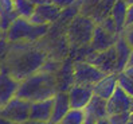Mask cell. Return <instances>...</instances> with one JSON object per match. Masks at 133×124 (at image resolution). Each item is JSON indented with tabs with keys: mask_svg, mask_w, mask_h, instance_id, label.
<instances>
[{
	"mask_svg": "<svg viewBox=\"0 0 133 124\" xmlns=\"http://www.w3.org/2000/svg\"><path fill=\"white\" fill-rule=\"evenodd\" d=\"M2 109H3V105H0V115H2Z\"/></svg>",
	"mask_w": 133,
	"mask_h": 124,
	"instance_id": "40",
	"label": "cell"
},
{
	"mask_svg": "<svg viewBox=\"0 0 133 124\" xmlns=\"http://www.w3.org/2000/svg\"><path fill=\"white\" fill-rule=\"evenodd\" d=\"M118 86V78L117 73H109L104 76L97 84L93 85V92L96 96H99L105 100H109Z\"/></svg>",
	"mask_w": 133,
	"mask_h": 124,
	"instance_id": "14",
	"label": "cell"
},
{
	"mask_svg": "<svg viewBox=\"0 0 133 124\" xmlns=\"http://www.w3.org/2000/svg\"><path fill=\"white\" fill-rule=\"evenodd\" d=\"M132 26H133V4H129L127 12V28Z\"/></svg>",
	"mask_w": 133,
	"mask_h": 124,
	"instance_id": "30",
	"label": "cell"
},
{
	"mask_svg": "<svg viewBox=\"0 0 133 124\" xmlns=\"http://www.w3.org/2000/svg\"><path fill=\"white\" fill-rule=\"evenodd\" d=\"M127 12H128V4L125 3V0H117L110 11V16L116 22L118 34H122L127 28Z\"/></svg>",
	"mask_w": 133,
	"mask_h": 124,
	"instance_id": "19",
	"label": "cell"
},
{
	"mask_svg": "<svg viewBox=\"0 0 133 124\" xmlns=\"http://www.w3.org/2000/svg\"><path fill=\"white\" fill-rule=\"evenodd\" d=\"M30 111H31V101L30 100L15 96L5 105H3L2 115L19 124L22 121H26L30 119Z\"/></svg>",
	"mask_w": 133,
	"mask_h": 124,
	"instance_id": "6",
	"label": "cell"
},
{
	"mask_svg": "<svg viewBox=\"0 0 133 124\" xmlns=\"http://www.w3.org/2000/svg\"><path fill=\"white\" fill-rule=\"evenodd\" d=\"M16 49V57L12 61V64H5L4 67L8 70L15 78L23 81L28 76L41 70L42 65L46 62L44 53L39 50H28V45L26 42H10Z\"/></svg>",
	"mask_w": 133,
	"mask_h": 124,
	"instance_id": "1",
	"label": "cell"
},
{
	"mask_svg": "<svg viewBox=\"0 0 133 124\" xmlns=\"http://www.w3.org/2000/svg\"><path fill=\"white\" fill-rule=\"evenodd\" d=\"M122 34H124V36H125V39L128 41V43L130 45V47L133 49V26L125 28V31H124Z\"/></svg>",
	"mask_w": 133,
	"mask_h": 124,
	"instance_id": "29",
	"label": "cell"
},
{
	"mask_svg": "<svg viewBox=\"0 0 133 124\" xmlns=\"http://www.w3.org/2000/svg\"><path fill=\"white\" fill-rule=\"evenodd\" d=\"M117 36L118 35L109 34L101 24H97L94 28V34H93V39H91L93 51H104V50L110 49L112 46H114Z\"/></svg>",
	"mask_w": 133,
	"mask_h": 124,
	"instance_id": "15",
	"label": "cell"
},
{
	"mask_svg": "<svg viewBox=\"0 0 133 124\" xmlns=\"http://www.w3.org/2000/svg\"><path fill=\"white\" fill-rule=\"evenodd\" d=\"M108 120L110 124H128L130 120V111L129 112H121V113H114L109 115Z\"/></svg>",
	"mask_w": 133,
	"mask_h": 124,
	"instance_id": "24",
	"label": "cell"
},
{
	"mask_svg": "<svg viewBox=\"0 0 133 124\" xmlns=\"http://www.w3.org/2000/svg\"><path fill=\"white\" fill-rule=\"evenodd\" d=\"M0 124H18V123L8 119V117H5V116H3V115H0Z\"/></svg>",
	"mask_w": 133,
	"mask_h": 124,
	"instance_id": "31",
	"label": "cell"
},
{
	"mask_svg": "<svg viewBox=\"0 0 133 124\" xmlns=\"http://www.w3.org/2000/svg\"><path fill=\"white\" fill-rule=\"evenodd\" d=\"M101 26H102L109 34H112V35H120L118 34V30H117V26H116V22L113 20V18L109 15V16H106L102 22L99 23Z\"/></svg>",
	"mask_w": 133,
	"mask_h": 124,
	"instance_id": "25",
	"label": "cell"
},
{
	"mask_svg": "<svg viewBox=\"0 0 133 124\" xmlns=\"http://www.w3.org/2000/svg\"><path fill=\"white\" fill-rule=\"evenodd\" d=\"M96 121H97V120H94L93 117H90V116L86 115V119H85V123H83V124H96Z\"/></svg>",
	"mask_w": 133,
	"mask_h": 124,
	"instance_id": "34",
	"label": "cell"
},
{
	"mask_svg": "<svg viewBox=\"0 0 133 124\" xmlns=\"http://www.w3.org/2000/svg\"><path fill=\"white\" fill-rule=\"evenodd\" d=\"M49 30V24H34L26 18H16L7 31L8 42H35Z\"/></svg>",
	"mask_w": 133,
	"mask_h": 124,
	"instance_id": "3",
	"label": "cell"
},
{
	"mask_svg": "<svg viewBox=\"0 0 133 124\" xmlns=\"http://www.w3.org/2000/svg\"><path fill=\"white\" fill-rule=\"evenodd\" d=\"M14 7L19 16L26 19H30L36 10V7L30 0H14Z\"/></svg>",
	"mask_w": 133,
	"mask_h": 124,
	"instance_id": "21",
	"label": "cell"
},
{
	"mask_svg": "<svg viewBox=\"0 0 133 124\" xmlns=\"http://www.w3.org/2000/svg\"><path fill=\"white\" fill-rule=\"evenodd\" d=\"M128 124H133V120H129V121H128Z\"/></svg>",
	"mask_w": 133,
	"mask_h": 124,
	"instance_id": "41",
	"label": "cell"
},
{
	"mask_svg": "<svg viewBox=\"0 0 133 124\" xmlns=\"http://www.w3.org/2000/svg\"><path fill=\"white\" fill-rule=\"evenodd\" d=\"M96 26V22L89 18L88 15H78L73 19L71 24H70L69 38L78 45L91 43Z\"/></svg>",
	"mask_w": 133,
	"mask_h": 124,
	"instance_id": "4",
	"label": "cell"
},
{
	"mask_svg": "<svg viewBox=\"0 0 133 124\" xmlns=\"http://www.w3.org/2000/svg\"><path fill=\"white\" fill-rule=\"evenodd\" d=\"M52 107H54V97L39 100V101L31 103V111H30V119L50 123L52 116Z\"/></svg>",
	"mask_w": 133,
	"mask_h": 124,
	"instance_id": "12",
	"label": "cell"
},
{
	"mask_svg": "<svg viewBox=\"0 0 133 124\" xmlns=\"http://www.w3.org/2000/svg\"><path fill=\"white\" fill-rule=\"evenodd\" d=\"M130 112H133V104H132V108H130Z\"/></svg>",
	"mask_w": 133,
	"mask_h": 124,
	"instance_id": "42",
	"label": "cell"
},
{
	"mask_svg": "<svg viewBox=\"0 0 133 124\" xmlns=\"http://www.w3.org/2000/svg\"><path fill=\"white\" fill-rule=\"evenodd\" d=\"M74 84H82V85H94L97 84L104 76H106L105 72H102L99 67L90 62H78L74 65Z\"/></svg>",
	"mask_w": 133,
	"mask_h": 124,
	"instance_id": "5",
	"label": "cell"
},
{
	"mask_svg": "<svg viewBox=\"0 0 133 124\" xmlns=\"http://www.w3.org/2000/svg\"><path fill=\"white\" fill-rule=\"evenodd\" d=\"M86 119V112L85 109H77V108H71L67 115L65 116L59 124H83Z\"/></svg>",
	"mask_w": 133,
	"mask_h": 124,
	"instance_id": "22",
	"label": "cell"
},
{
	"mask_svg": "<svg viewBox=\"0 0 133 124\" xmlns=\"http://www.w3.org/2000/svg\"><path fill=\"white\" fill-rule=\"evenodd\" d=\"M77 2L78 0H51V3L55 4L57 7H59L61 10H65V8H67V7L75 4Z\"/></svg>",
	"mask_w": 133,
	"mask_h": 124,
	"instance_id": "28",
	"label": "cell"
},
{
	"mask_svg": "<svg viewBox=\"0 0 133 124\" xmlns=\"http://www.w3.org/2000/svg\"><path fill=\"white\" fill-rule=\"evenodd\" d=\"M85 112L88 116L93 117L94 120L105 119L109 116L108 113V100L99 97V96H93L88 107L85 108Z\"/></svg>",
	"mask_w": 133,
	"mask_h": 124,
	"instance_id": "17",
	"label": "cell"
},
{
	"mask_svg": "<svg viewBox=\"0 0 133 124\" xmlns=\"http://www.w3.org/2000/svg\"><path fill=\"white\" fill-rule=\"evenodd\" d=\"M133 104V97H130L122 88L117 86L112 97L108 100V113H121V112H129Z\"/></svg>",
	"mask_w": 133,
	"mask_h": 124,
	"instance_id": "10",
	"label": "cell"
},
{
	"mask_svg": "<svg viewBox=\"0 0 133 124\" xmlns=\"http://www.w3.org/2000/svg\"><path fill=\"white\" fill-rule=\"evenodd\" d=\"M116 53H117V64H116V73L124 72V69L128 66V59L132 53V47L128 43V41L125 39L124 34H120L117 36V41L114 43Z\"/></svg>",
	"mask_w": 133,
	"mask_h": 124,
	"instance_id": "16",
	"label": "cell"
},
{
	"mask_svg": "<svg viewBox=\"0 0 133 124\" xmlns=\"http://www.w3.org/2000/svg\"><path fill=\"white\" fill-rule=\"evenodd\" d=\"M128 65H133V50H132L130 55H129V59H128Z\"/></svg>",
	"mask_w": 133,
	"mask_h": 124,
	"instance_id": "37",
	"label": "cell"
},
{
	"mask_svg": "<svg viewBox=\"0 0 133 124\" xmlns=\"http://www.w3.org/2000/svg\"><path fill=\"white\" fill-rule=\"evenodd\" d=\"M3 39H7V31L0 28V41H3Z\"/></svg>",
	"mask_w": 133,
	"mask_h": 124,
	"instance_id": "35",
	"label": "cell"
},
{
	"mask_svg": "<svg viewBox=\"0 0 133 124\" xmlns=\"http://www.w3.org/2000/svg\"><path fill=\"white\" fill-rule=\"evenodd\" d=\"M117 78H118V86L122 88L130 97H133V80L129 78L124 72L117 73Z\"/></svg>",
	"mask_w": 133,
	"mask_h": 124,
	"instance_id": "23",
	"label": "cell"
},
{
	"mask_svg": "<svg viewBox=\"0 0 133 124\" xmlns=\"http://www.w3.org/2000/svg\"><path fill=\"white\" fill-rule=\"evenodd\" d=\"M16 18H19V15L15 11L14 0H0V28L8 31Z\"/></svg>",
	"mask_w": 133,
	"mask_h": 124,
	"instance_id": "18",
	"label": "cell"
},
{
	"mask_svg": "<svg viewBox=\"0 0 133 124\" xmlns=\"http://www.w3.org/2000/svg\"><path fill=\"white\" fill-rule=\"evenodd\" d=\"M69 100L71 108L77 109H85L90 103L91 97L94 96L93 85H82V84H73L67 90Z\"/></svg>",
	"mask_w": 133,
	"mask_h": 124,
	"instance_id": "8",
	"label": "cell"
},
{
	"mask_svg": "<svg viewBox=\"0 0 133 124\" xmlns=\"http://www.w3.org/2000/svg\"><path fill=\"white\" fill-rule=\"evenodd\" d=\"M125 3H127L128 5H129V4H133V0H125Z\"/></svg>",
	"mask_w": 133,
	"mask_h": 124,
	"instance_id": "38",
	"label": "cell"
},
{
	"mask_svg": "<svg viewBox=\"0 0 133 124\" xmlns=\"http://www.w3.org/2000/svg\"><path fill=\"white\" fill-rule=\"evenodd\" d=\"M88 62L96 65L106 74L116 73V64H117L116 47L112 46L110 49L104 50V51H93L88 57Z\"/></svg>",
	"mask_w": 133,
	"mask_h": 124,
	"instance_id": "7",
	"label": "cell"
},
{
	"mask_svg": "<svg viewBox=\"0 0 133 124\" xmlns=\"http://www.w3.org/2000/svg\"><path fill=\"white\" fill-rule=\"evenodd\" d=\"M96 124H110V123H109L108 117H105V119H99V120H97Z\"/></svg>",
	"mask_w": 133,
	"mask_h": 124,
	"instance_id": "36",
	"label": "cell"
},
{
	"mask_svg": "<svg viewBox=\"0 0 133 124\" xmlns=\"http://www.w3.org/2000/svg\"><path fill=\"white\" fill-rule=\"evenodd\" d=\"M8 49H10V42L7 39L0 41V70L4 67L7 57H8Z\"/></svg>",
	"mask_w": 133,
	"mask_h": 124,
	"instance_id": "26",
	"label": "cell"
},
{
	"mask_svg": "<svg viewBox=\"0 0 133 124\" xmlns=\"http://www.w3.org/2000/svg\"><path fill=\"white\" fill-rule=\"evenodd\" d=\"M20 81L3 67L0 70V105H5L18 95Z\"/></svg>",
	"mask_w": 133,
	"mask_h": 124,
	"instance_id": "9",
	"label": "cell"
},
{
	"mask_svg": "<svg viewBox=\"0 0 133 124\" xmlns=\"http://www.w3.org/2000/svg\"><path fill=\"white\" fill-rule=\"evenodd\" d=\"M117 2V0H99V3L96 5V8L93 10L90 18L94 20L96 23H99L102 22L106 16H109L110 15V11L113 8L114 3Z\"/></svg>",
	"mask_w": 133,
	"mask_h": 124,
	"instance_id": "20",
	"label": "cell"
},
{
	"mask_svg": "<svg viewBox=\"0 0 133 124\" xmlns=\"http://www.w3.org/2000/svg\"><path fill=\"white\" fill-rule=\"evenodd\" d=\"M35 7H39V5H43V4H47V3H51V0H30Z\"/></svg>",
	"mask_w": 133,
	"mask_h": 124,
	"instance_id": "33",
	"label": "cell"
},
{
	"mask_svg": "<svg viewBox=\"0 0 133 124\" xmlns=\"http://www.w3.org/2000/svg\"><path fill=\"white\" fill-rule=\"evenodd\" d=\"M130 120H133V112H130Z\"/></svg>",
	"mask_w": 133,
	"mask_h": 124,
	"instance_id": "39",
	"label": "cell"
},
{
	"mask_svg": "<svg viewBox=\"0 0 133 124\" xmlns=\"http://www.w3.org/2000/svg\"><path fill=\"white\" fill-rule=\"evenodd\" d=\"M124 73L127 74L129 78H132L133 80V65H128L127 67L124 69Z\"/></svg>",
	"mask_w": 133,
	"mask_h": 124,
	"instance_id": "32",
	"label": "cell"
},
{
	"mask_svg": "<svg viewBox=\"0 0 133 124\" xmlns=\"http://www.w3.org/2000/svg\"><path fill=\"white\" fill-rule=\"evenodd\" d=\"M71 109L69 100V93L63 90H58L54 96V107H52V116H51V124H59L62 119L67 115V112Z\"/></svg>",
	"mask_w": 133,
	"mask_h": 124,
	"instance_id": "13",
	"label": "cell"
},
{
	"mask_svg": "<svg viewBox=\"0 0 133 124\" xmlns=\"http://www.w3.org/2000/svg\"><path fill=\"white\" fill-rule=\"evenodd\" d=\"M57 92L58 85L55 76L43 70H38L36 73L20 81V86L16 96L30 100L32 103L39 101V100L52 98Z\"/></svg>",
	"mask_w": 133,
	"mask_h": 124,
	"instance_id": "2",
	"label": "cell"
},
{
	"mask_svg": "<svg viewBox=\"0 0 133 124\" xmlns=\"http://www.w3.org/2000/svg\"><path fill=\"white\" fill-rule=\"evenodd\" d=\"M62 10L52 3H47L43 5L36 7L34 15L28 20L34 24H49L61 18Z\"/></svg>",
	"mask_w": 133,
	"mask_h": 124,
	"instance_id": "11",
	"label": "cell"
},
{
	"mask_svg": "<svg viewBox=\"0 0 133 124\" xmlns=\"http://www.w3.org/2000/svg\"><path fill=\"white\" fill-rule=\"evenodd\" d=\"M58 69H59V64H58V62H52V61H46L44 64L42 65L41 70H43V72H47V73H51V74H54L55 72H58Z\"/></svg>",
	"mask_w": 133,
	"mask_h": 124,
	"instance_id": "27",
	"label": "cell"
}]
</instances>
